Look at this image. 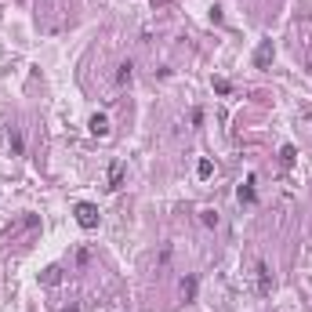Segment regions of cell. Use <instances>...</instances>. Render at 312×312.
Returning <instances> with one entry per match:
<instances>
[{"label": "cell", "mask_w": 312, "mask_h": 312, "mask_svg": "<svg viewBox=\"0 0 312 312\" xmlns=\"http://www.w3.org/2000/svg\"><path fill=\"white\" fill-rule=\"evenodd\" d=\"M200 222L214 229V225H218V211H200Z\"/></svg>", "instance_id": "30bf717a"}, {"label": "cell", "mask_w": 312, "mask_h": 312, "mask_svg": "<svg viewBox=\"0 0 312 312\" xmlns=\"http://www.w3.org/2000/svg\"><path fill=\"white\" fill-rule=\"evenodd\" d=\"M11 149H15V153H22V134H18V131H11Z\"/></svg>", "instance_id": "7c38bea8"}, {"label": "cell", "mask_w": 312, "mask_h": 312, "mask_svg": "<svg viewBox=\"0 0 312 312\" xmlns=\"http://www.w3.org/2000/svg\"><path fill=\"white\" fill-rule=\"evenodd\" d=\"M196 175H200V178H211V175H214V164H211V160H200V167H196Z\"/></svg>", "instance_id": "ba28073f"}, {"label": "cell", "mask_w": 312, "mask_h": 312, "mask_svg": "<svg viewBox=\"0 0 312 312\" xmlns=\"http://www.w3.org/2000/svg\"><path fill=\"white\" fill-rule=\"evenodd\" d=\"M171 4V0H153V7H167Z\"/></svg>", "instance_id": "4fadbf2b"}, {"label": "cell", "mask_w": 312, "mask_h": 312, "mask_svg": "<svg viewBox=\"0 0 312 312\" xmlns=\"http://www.w3.org/2000/svg\"><path fill=\"white\" fill-rule=\"evenodd\" d=\"M272 287H276V280H272L269 261H254V291H258L261 298H269V294H272Z\"/></svg>", "instance_id": "6da1fadb"}, {"label": "cell", "mask_w": 312, "mask_h": 312, "mask_svg": "<svg viewBox=\"0 0 312 312\" xmlns=\"http://www.w3.org/2000/svg\"><path fill=\"white\" fill-rule=\"evenodd\" d=\"M294 156H298V153H294V145H283V153H280L283 167H291V164H294Z\"/></svg>", "instance_id": "9c48e42d"}, {"label": "cell", "mask_w": 312, "mask_h": 312, "mask_svg": "<svg viewBox=\"0 0 312 312\" xmlns=\"http://www.w3.org/2000/svg\"><path fill=\"white\" fill-rule=\"evenodd\" d=\"M254 182H247V186H240V203H254Z\"/></svg>", "instance_id": "52a82bcc"}, {"label": "cell", "mask_w": 312, "mask_h": 312, "mask_svg": "<svg viewBox=\"0 0 312 312\" xmlns=\"http://www.w3.org/2000/svg\"><path fill=\"white\" fill-rule=\"evenodd\" d=\"M91 134H95V138H109V117L95 113V117H91Z\"/></svg>", "instance_id": "277c9868"}, {"label": "cell", "mask_w": 312, "mask_h": 312, "mask_svg": "<svg viewBox=\"0 0 312 312\" xmlns=\"http://www.w3.org/2000/svg\"><path fill=\"white\" fill-rule=\"evenodd\" d=\"M120 182H124V164L117 160V164L109 167V189H120Z\"/></svg>", "instance_id": "5b68a950"}, {"label": "cell", "mask_w": 312, "mask_h": 312, "mask_svg": "<svg viewBox=\"0 0 312 312\" xmlns=\"http://www.w3.org/2000/svg\"><path fill=\"white\" fill-rule=\"evenodd\" d=\"M269 62H272V40H261V44H258V51H254V65L265 69Z\"/></svg>", "instance_id": "3957f363"}, {"label": "cell", "mask_w": 312, "mask_h": 312, "mask_svg": "<svg viewBox=\"0 0 312 312\" xmlns=\"http://www.w3.org/2000/svg\"><path fill=\"white\" fill-rule=\"evenodd\" d=\"M131 76H134V65H131V62H120V69H117V84H131Z\"/></svg>", "instance_id": "8992f818"}, {"label": "cell", "mask_w": 312, "mask_h": 312, "mask_svg": "<svg viewBox=\"0 0 312 312\" xmlns=\"http://www.w3.org/2000/svg\"><path fill=\"white\" fill-rule=\"evenodd\" d=\"M214 91H218V95H229L233 87H229V80H214Z\"/></svg>", "instance_id": "8fae6325"}, {"label": "cell", "mask_w": 312, "mask_h": 312, "mask_svg": "<svg viewBox=\"0 0 312 312\" xmlns=\"http://www.w3.org/2000/svg\"><path fill=\"white\" fill-rule=\"evenodd\" d=\"M76 222H80V229H98V222H102L98 207L95 203H76Z\"/></svg>", "instance_id": "7a4b0ae2"}]
</instances>
